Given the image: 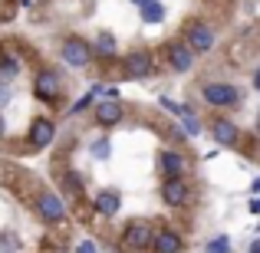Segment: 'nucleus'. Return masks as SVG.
Listing matches in <instances>:
<instances>
[{
    "mask_svg": "<svg viewBox=\"0 0 260 253\" xmlns=\"http://www.w3.org/2000/svg\"><path fill=\"white\" fill-rule=\"evenodd\" d=\"M30 92H33V99L43 102L53 112L70 109L66 105V102H70V76H66V69H59V66L40 63V69L33 73V79H30Z\"/></svg>",
    "mask_w": 260,
    "mask_h": 253,
    "instance_id": "nucleus-1",
    "label": "nucleus"
},
{
    "mask_svg": "<svg viewBox=\"0 0 260 253\" xmlns=\"http://www.w3.org/2000/svg\"><path fill=\"white\" fill-rule=\"evenodd\" d=\"M198 95H201V105L208 112H237V109L247 102V92L234 83H224V79H204L198 86Z\"/></svg>",
    "mask_w": 260,
    "mask_h": 253,
    "instance_id": "nucleus-2",
    "label": "nucleus"
},
{
    "mask_svg": "<svg viewBox=\"0 0 260 253\" xmlns=\"http://www.w3.org/2000/svg\"><path fill=\"white\" fill-rule=\"evenodd\" d=\"M30 207H33V214L40 217V224H46V227H66V224H70V204L63 201L59 191L46 188V184H40V188L33 191Z\"/></svg>",
    "mask_w": 260,
    "mask_h": 253,
    "instance_id": "nucleus-3",
    "label": "nucleus"
},
{
    "mask_svg": "<svg viewBox=\"0 0 260 253\" xmlns=\"http://www.w3.org/2000/svg\"><path fill=\"white\" fill-rule=\"evenodd\" d=\"M155 230H158V224L152 217H132V221H125L122 230L115 234L119 253H148L152 240H155Z\"/></svg>",
    "mask_w": 260,
    "mask_h": 253,
    "instance_id": "nucleus-4",
    "label": "nucleus"
},
{
    "mask_svg": "<svg viewBox=\"0 0 260 253\" xmlns=\"http://www.w3.org/2000/svg\"><path fill=\"white\" fill-rule=\"evenodd\" d=\"M158 59L172 76H188L198 63V53L184 43V37H175V40H165V43L158 46Z\"/></svg>",
    "mask_w": 260,
    "mask_h": 253,
    "instance_id": "nucleus-5",
    "label": "nucleus"
},
{
    "mask_svg": "<svg viewBox=\"0 0 260 253\" xmlns=\"http://www.w3.org/2000/svg\"><path fill=\"white\" fill-rule=\"evenodd\" d=\"M158 201L165 204L168 210H184V207H194L198 204V188L191 177H165L158 184Z\"/></svg>",
    "mask_w": 260,
    "mask_h": 253,
    "instance_id": "nucleus-6",
    "label": "nucleus"
},
{
    "mask_svg": "<svg viewBox=\"0 0 260 253\" xmlns=\"http://www.w3.org/2000/svg\"><path fill=\"white\" fill-rule=\"evenodd\" d=\"M204 128H208V135L217 141L221 148H234V152H241L244 148V128L237 125L231 115H224V112H208L204 115Z\"/></svg>",
    "mask_w": 260,
    "mask_h": 253,
    "instance_id": "nucleus-7",
    "label": "nucleus"
},
{
    "mask_svg": "<svg viewBox=\"0 0 260 253\" xmlns=\"http://www.w3.org/2000/svg\"><path fill=\"white\" fill-rule=\"evenodd\" d=\"M56 53H59V59H63L70 69H76V73H86V69H92V66H95L92 40L79 37V33H70V37L59 40V50Z\"/></svg>",
    "mask_w": 260,
    "mask_h": 253,
    "instance_id": "nucleus-8",
    "label": "nucleus"
},
{
    "mask_svg": "<svg viewBox=\"0 0 260 253\" xmlns=\"http://www.w3.org/2000/svg\"><path fill=\"white\" fill-rule=\"evenodd\" d=\"M191 165H194V158L184 145H165L155 155V171L161 181L165 177H191Z\"/></svg>",
    "mask_w": 260,
    "mask_h": 253,
    "instance_id": "nucleus-9",
    "label": "nucleus"
},
{
    "mask_svg": "<svg viewBox=\"0 0 260 253\" xmlns=\"http://www.w3.org/2000/svg\"><path fill=\"white\" fill-rule=\"evenodd\" d=\"M89 119H92L99 128H115V125H122V122L128 119V109H125V102H122L119 95H102V99H95Z\"/></svg>",
    "mask_w": 260,
    "mask_h": 253,
    "instance_id": "nucleus-10",
    "label": "nucleus"
},
{
    "mask_svg": "<svg viewBox=\"0 0 260 253\" xmlns=\"http://www.w3.org/2000/svg\"><path fill=\"white\" fill-rule=\"evenodd\" d=\"M56 119L53 115H37V119L30 122V128H26V138H23V145H26V152H46V148L56 141Z\"/></svg>",
    "mask_w": 260,
    "mask_h": 253,
    "instance_id": "nucleus-11",
    "label": "nucleus"
},
{
    "mask_svg": "<svg viewBox=\"0 0 260 253\" xmlns=\"http://www.w3.org/2000/svg\"><path fill=\"white\" fill-rule=\"evenodd\" d=\"M181 37H184V43L198 53V59H201V56H211V53L217 50V33H214V26H211L208 20H194V23L181 33Z\"/></svg>",
    "mask_w": 260,
    "mask_h": 253,
    "instance_id": "nucleus-12",
    "label": "nucleus"
},
{
    "mask_svg": "<svg viewBox=\"0 0 260 253\" xmlns=\"http://www.w3.org/2000/svg\"><path fill=\"white\" fill-rule=\"evenodd\" d=\"M89 210H92V217H99V221H112V217L122 210V194L115 188L95 191L92 201H89Z\"/></svg>",
    "mask_w": 260,
    "mask_h": 253,
    "instance_id": "nucleus-13",
    "label": "nucleus"
},
{
    "mask_svg": "<svg viewBox=\"0 0 260 253\" xmlns=\"http://www.w3.org/2000/svg\"><path fill=\"white\" fill-rule=\"evenodd\" d=\"M23 69H26V56L23 53L13 50L10 43L0 46V76H4L7 83H17V79L23 76Z\"/></svg>",
    "mask_w": 260,
    "mask_h": 253,
    "instance_id": "nucleus-14",
    "label": "nucleus"
},
{
    "mask_svg": "<svg viewBox=\"0 0 260 253\" xmlns=\"http://www.w3.org/2000/svg\"><path fill=\"white\" fill-rule=\"evenodd\" d=\"M184 247H188V240L178 227H158L148 253H184Z\"/></svg>",
    "mask_w": 260,
    "mask_h": 253,
    "instance_id": "nucleus-15",
    "label": "nucleus"
},
{
    "mask_svg": "<svg viewBox=\"0 0 260 253\" xmlns=\"http://www.w3.org/2000/svg\"><path fill=\"white\" fill-rule=\"evenodd\" d=\"M139 20L148 23V26L165 23V4H161V0H148L145 7H139Z\"/></svg>",
    "mask_w": 260,
    "mask_h": 253,
    "instance_id": "nucleus-16",
    "label": "nucleus"
},
{
    "mask_svg": "<svg viewBox=\"0 0 260 253\" xmlns=\"http://www.w3.org/2000/svg\"><path fill=\"white\" fill-rule=\"evenodd\" d=\"M109 152H112V141H109V135H99L95 141H89V158L95 161H106Z\"/></svg>",
    "mask_w": 260,
    "mask_h": 253,
    "instance_id": "nucleus-17",
    "label": "nucleus"
},
{
    "mask_svg": "<svg viewBox=\"0 0 260 253\" xmlns=\"http://www.w3.org/2000/svg\"><path fill=\"white\" fill-rule=\"evenodd\" d=\"M20 250H23V240L13 230H0V253H20Z\"/></svg>",
    "mask_w": 260,
    "mask_h": 253,
    "instance_id": "nucleus-18",
    "label": "nucleus"
},
{
    "mask_svg": "<svg viewBox=\"0 0 260 253\" xmlns=\"http://www.w3.org/2000/svg\"><path fill=\"white\" fill-rule=\"evenodd\" d=\"M208 253H231V240H228V234H217L214 240L208 243Z\"/></svg>",
    "mask_w": 260,
    "mask_h": 253,
    "instance_id": "nucleus-19",
    "label": "nucleus"
},
{
    "mask_svg": "<svg viewBox=\"0 0 260 253\" xmlns=\"http://www.w3.org/2000/svg\"><path fill=\"white\" fill-rule=\"evenodd\" d=\"M7 135V119H4V112H0V138Z\"/></svg>",
    "mask_w": 260,
    "mask_h": 253,
    "instance_id": "nucleus-20",
    "label": "nucleus"
},
{
    "mask_svg": "<svg viewBox=\"0 0 260 253\" xmlns=\"http://www.w3.org/2000/svg\"><path fill=\"white\" fill-rule=\"evenodd\" d=\"M254 89H257V92H260V66H257V69H254Z\"/></svg>",
    "mask_w": 260,
    "mask_h": 253,
    "instance_id": "nucleus-21",
    "label": "nucleus"
},
{
    "mask_svg": "<svg viewBox=\"0 0 260 253\" xmlns=\"http://www.w3.org/2000/svg\"><path fill=\"white\" fill-rule=\"evenodd\" d=\"M250 210H254V214H260V197H254V201H250Z\"/></svg>",
    "mask_w": 260,
    "mask_h": 253,
    "instance_id": "nucleus-22",
    "label": "nucleus"
},
{
    "mask_svg": "<svg viewBox=\"0 0 260 253\" xmlns=\"http://www.w3.org/2000/svg\"><path fill=\"white\" fill-rule=\"evenodd\" d=\"M128 4H132V7H135V10H139V7H145V4H148V0H128Z\"/></svg>",
    "mask_w": 260,
    "mask_h": 253,
    "instance_id": "nucleus-23",
    "label": "nucleus"
},
{
    "mask_svg": "<svg viewBox=\"0 0 260 253\" xmlns=\"http://www.w3.org/2000/svg\"><path fill=\"white\" fill-rule=\"evenodd\" d=\"M247 253H260V240H254V243H250V250Z\"/></svg>",
    "mask_w": 260,
    "mask_h": 253,
    "instance_id": "nucleus-24",
    "label": "nucleus"
},
{
    "mask_svg": "<svg viewBox=\"0 0 260 253\" xmlns=\"http://www.w3.org/2000/svg\"><path fill=\"white\" fill-rule=\"evenodd\" d=\"M250 191H254V194H260V177H257L254 184H250Z\"/></svg>",
    "mask_w": 260,
    "mask_h": 253,
    "instance_id": "nucleus-25",
    "label": "nucleus"
},
{
    "mask_svg": "<svg viewBox=\"0 0 260 253\" xmlns=\"http://www.w3.org/2000/svg\"><path fill=\"white\" fill-rule=\"evenodd\" d=\"M20 4H23V7H33V0H20Z\"/></svg>",
    "mask_w": 260,
    "mask_h": 253,
    "instance_id": "nucleus-26",
    "label": "nucleus"
}]
</instances>
